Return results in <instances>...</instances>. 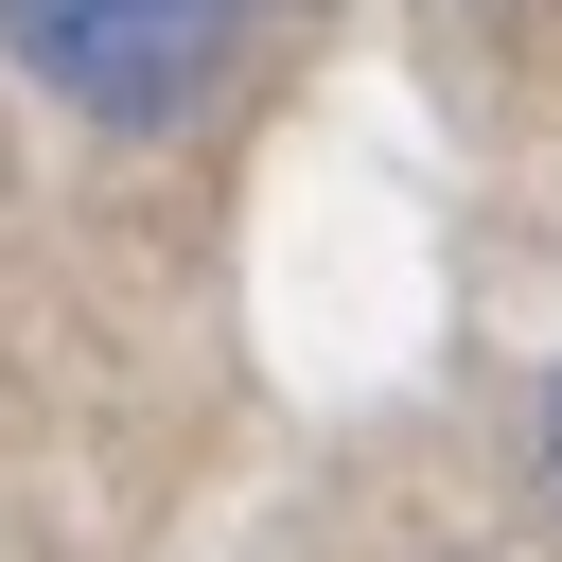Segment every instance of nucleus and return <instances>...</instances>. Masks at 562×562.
I'll use <instances>...</instances> for the list:
<instances>
[{
	"instance_id": "1",
	"label": "nucleus",
	"mask_w": 562,
	"mask_h": 562,
	"mask_svg": "<svg viewBox=\"0 0 562 562\" xmlns=\"http://www.w3.org/2000/svg\"><path fill=\"white\" fill-rule=\"evenodd\" d=\"M228 18L246 0H0V53L35 88H70L88 123H176L228 70Z\"/></svg>"
},
{
	"instance_id": "2",
	"label": "nucleus",
	"mask_w": 562,
	"mask_h": 562,
	"mask_svg": "<svg viewBox=\"0 0 562 562\" xmlns=\"http://www.w3.org/2000/svg\"><path fill=\"white\" fill-rule=\"evenodd\" d=\"M544 457H562V422H544Z\"/></svg>"
}]
</instances>
